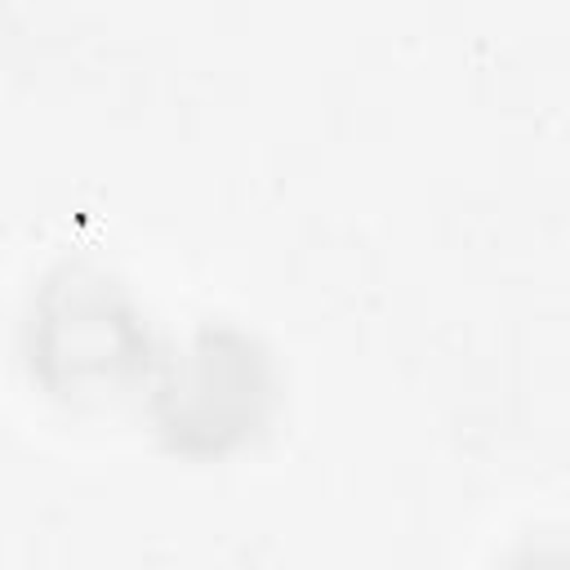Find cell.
Returning <instances> with one entry per match:
<instances>
[{"label":"cell","mask_w":570,"mask_h":570,"mask_svg":"<svg viewBox=\"0 0 570 570\" xmlns=\"http://www.w3.org/2000/svg\"><path fill=\"white\" fill-rule=\"evenodd\" d=\"M36 352L40 365H58L67 352L71 374H67V392L71 396H116L129 379L147 374V330L138 325V316L125 307V294L116 289V281L107 276H89V272H62L49 289H45V307H40V325H36Z\"/></svg>","instance_id":"obj_1"},{"label":"cell","mask_w":570,"mask_h":570,"mask_svg":"<svg viewBox=\"0 0 570 570\" xmlns=\"http://www.w3.org/2000/svg\"><path fill=\"white\" fill-rule=\"evenodd\" d=\"M160 401H169L165 428L178 436L214 428L218 445L227 436H240L245 428H258V396H263V356L249 347L236 330H200L191 338V352L174 361V370L160 379Z\"/></svg>","instance_id":"obj_2"}]
</instances>
